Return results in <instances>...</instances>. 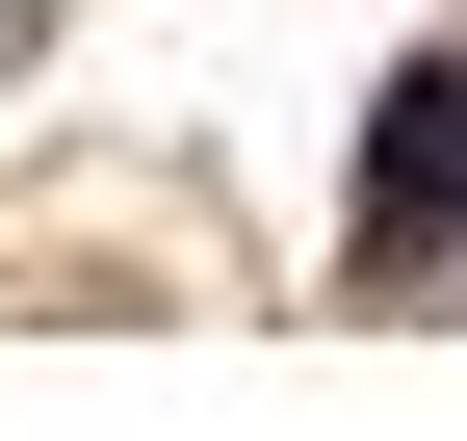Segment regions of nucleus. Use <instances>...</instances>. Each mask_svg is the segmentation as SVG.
<instances>
[{"instance_id": "obj_1", "label": "nucleus", "mask_w": 467, "mask_h": 441, "mask_svg": "<svg viewBox=\"0 0 467 441\" xmlns=\"http://www.w3.org/2000/svg\"><path fill=\"white\" fill-rule=\"evenodd\" d=\"M416 208H467V78H389L364 130V234H416Z\"/></svg>"}]
</instances>
